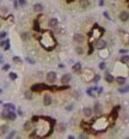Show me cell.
Masks as SVG:
<instances>
[{
  "instance_id": "f5cc1de1",
  "label": "cell",
  "mask_w": 129,
  "mask_h": 139,
  "mask_svg": "<svg viewBox=\"0 0 129 139\" xmlns=\"http://www.w3.org/2000/svg\"><path fill=\"white\" fill-rule=\"evenodd\" d=\"M1 92H3V90H1V89H0V94H1Z\"/></svg>"
},
{
  "instance_id": "484cf974",
  "label": "cell",
  "mask_w": 129,
  "mask_h": 139,
  "mask_svg": "<svg viewBox=\"0 0 129 139\" xmlns=\"http://www.w3.org/2000/svg\"><path fill=\"white\" fill-rule=\"evenodd\" d=\"M121 62L122 64H128L129 62V55H123L121 58Z\"/></svg>"
},
{
  "instance_id": "3957f363",
  "label": "cell",
  "mask_w": 129,
  "mask_h": 139,
  "mask_svg": "<svg viewBox=\"0 0 129 139\" xmlns=\"http://www.w3.org/2000/svg\"><path fill=\"white\" fill-rule=\"evenodd\" d=\"M94 47H96L97 49H99V50L105 49V48H106V41H104V40H102V38H98V40L96 41V43H94Z\"/></svg>"
},
{
  "instance_id": "74e56055",
  "label": "cell",
  "mask_w": 129,
  "mask_h": 139,
  "mask_svg": "<svg viewBox=\"0 0 129 139\" xmlns=\"http://www.w3.org/2000/svg\"><path fill=\"white\" fill-rule=\"evenodd\" d=\"M87 137H88V135H87L86 133H81V134L79 135V138H80V139H86Z\"/></svg>"
},
{
  "instance_id": "ee69618b",
  "label": "cell",
  "mask_w": 129,
  "mask_h": 139,
  "mask_svg": "<svg viewBox=\"0 0 129 139\" xmlns=\"http://www.w3.org/2000/svg\"><path fill=\"white\" fill-rule=\"evenodd\" d=\"M103 15H104V17H105V18H106V19H110V16H109V15H108V12H104V13H103Z\"/></svg>"
},
{
  "instance_id": "7dc6e473",
  "label": "cell",
  "mask_w": 129,
  "mask_h": 139,
  "mask_svg": "<svg viewBox=\"0 0 129 139\" xmlns=\"http://www.w3.org/2000/svg\"><path fill=\"white\" fill-rule=\"evenodd\" d=\"M17 112H18V115H21V116H23V114H24V113L22 112V109H18Z\"/></svg>"
},
{
  "instance_id": "603a6c76",
  "label": "cell",
  "mask_w": 129,
  "mask_h": 139,
  "mask_svg": "<svg viewBox=\"0 0 129 139\" xmlns=\"http://www.w3.org/2000/svg\"><path fill=\"white\" fill-rule=\"evenodd\" d=\"M128 91H129V85H124V86H122V88L118 89V92H121V94H125Z\"/></svg>"
},
{
  "instance_id": "ffe728a7",
  "label": "cell",
  "mask_w": 129,
  "mask_h": 139,
  "mask_svg": "<svg viewBox=\"0 0 129 139\" xmlns=\"http://www.w3.org/2000/svg\"><path fill=\"white\" fill-rule=\"evenodd\" d=\"M24 129L25 131H31V127H32V121H26L25 123H24Z\"/></svg>"
},
{
  "instance_id": "4fadbf2b",
  "label": "cell",
  "mask_w": 129,
  "mask_h": 139,
  "mask_svg": "<svg viewBox=\"0 0 129 139\" xmlns=\"http://www.w3.org/2000/svg\"><path fill=\"white\" fill-rule=\"evenodd\" d=\"M34 11H35V12H42V11H43V5L40 4V3H38V4H35V5H34Z\"/></svg>"
},
{
  "instance_id": "8d00e7d4",
  "label": "cell",
  "mask_w": 129,
  "mask_h": 139,
  "mask_svg": "<svg viewBox=\"0 0 129 139\" xmlns=\"http://www.w3.org/2000/svg\"><path fill=\"white\" fill-rule=\"evenodd\" d=\"M75 50H77V53H78L79 55H81V54H83V48H81V47H78Z\"/></svg>"
},
{
  "instance_id": "836d02e7",
  "label": "cell",
  "mask_w": 129,
  "mask_h": 139,
  "mask_svg": "<svg viewBox=\"0 0 129 139\" xmlns=\"http://www.w3.org/2000/svg\"><path fill=\"white\" fill-rule=\"evenodd\" d=\"M4 49H5V50H9V49H10V40L6 41V44L4 46Z\"/></svg>"
},
{
  "instance_id": "cb8c5ba5",
  "label": "cell",
  "mask_w": 129,
  "mask_h": 139,
  "mask_svg": "<svg viewBox=\"0 0 129 139\" xmlns=\"http://www.w3.org/2000/svg\"><path fill=\"white\" fill-rule=\"evenodd\" d=\"M21 37H22L23 41H28V40L30 38V34H29V32H23V34L21 35Z\"/></svg>"
},
{
  "instance_id": "7402d4cb",
  "label": "cell",
  "mask_w": 129,
  "mask_h": 139,
  "mask_svg": "<svg viewBox=\"0 0 129 139\" xmlns=\"http://www.w3.org/2000/svg\"><path fill=\"white\" fill-rule=\"evenodd\" d=\"M24 97H25L26 100H32V91H31V90L25 91V92H24Z\"/></svg>"
},
{
  "instance_id": "db71d44e",
  "label": "cell",
  "mask_w": 129,
  "mask_h": 139,
  "mask_svg": "<svg viewBox=\"0 0 129 139\" xmlns=\"http://www.w3.org/2000/svg\"><path fill=\"white\" fill-rule=\"evenodd\" d=\"M128 64H129V62H128Z\"/></svg>"
},
{
  "instance_id": "d4e9b609",
  "label": "cell",
  "mask_w": 129,
  "mask_h": 139,
  "mask_svg": "<svg viewBox=\"0 0 129 139\" xmlns=\"http://www.w3.org/2000/svg\"><path fill=\"white\" fill-rule=\"evenodd\" d=\"M93 50H94V43H92V42H91V43L88 44V53H87V54H88V55H91V54L93 53Z\"/></svg>"
},
{
  "instance_id": "f907efd6",
  "label": "cell",
  "mask_w": 129,
  "mask_h": 139,
  "mask_svg": "<svg viewBox=\"0 0 129 139\" xmlns=\"http://www.w3.org/2000/svg\"><path fill=\"white\" fill-rule=\"evenodd\" d=\"M67 1V4H71V3H73V1H75V0H66Z\"/></svg>"
},
{
  "instance_id": "30bf717a",
  "label": "cell",
  "mask_w": 129,
  "mask_h": 139,
  "mask_svg": "<svg viewBox=\"0 0 129 139\" xmlns=\"http://www.w3.org/2000/svg\"><path fill=\"white\" fill-rule=\"evenodd\" d=\"M48 25H49L50 28H55V27H57V25H59V21H57L56 18H52V19H49Z\"/></svg>"
},
{
  "instance_id": "8fae6325",
  "label": "cell",
  "mask_w": 129,
  "mask_h": 139,
  "mask_svg": "<svg viewBox=\"0 0 129 139\" xmlns=\"http://www.w3.org/2000/svg\"><path fill=\"white\" fill-rule=\"evenodd\" d=\"M83 113H84V115H85L86 118H90V116L92 115V108H90V107H85V108L83 109Z\"/></svg>"
},
{
  "instance_id": "4316f807",
  "label": "cell",
  "mask_w": 129,
  "mask_h": 139,
  "mask_svg": "<svg viewBox=\"0 0 129 139\" xmlns=\"http://www.w3.org/2000/svg\"><path fill=\"white\" fill-rule=\"evenodd\" d=\"M7 131H9V126L7 125H3L1 127H0V132H1L3 134H5Z\"/></svg>"
},
{
  "instance_id": "f35d334b",
  "label": "cell",
  "mask_w": 129,
  "mask_h": 139,
  "mask_svg": "<svg viewBox=\"0 0 129 139\" xmlns=\"http://www.w3.org/2000/svg\"><path fill=\"white\" fill-rule=\"evenodd\" d=\"M38 120H40V118H38V116H32V119H31V121H32V122H38Z\"/></svg>"
},
{
  "instance_id": "52a82bcc",
  "label": "cell",
  "mask_w": 129,
  "mask_h": 139,
  "mask_svg": "<svg viewBox=\"0 0 129 139\" xmlns=\"http://www.w3.org/2000/svg\"><path fill=\"white\" fill-rule=\"evenodd\" d=\"M71 79H72V76H71L69 73H66V75L62 76V78H61V83H62V84H68V83L71 82Z\"/></svg>"
},
{
  "instance_id": "f546056e",
  "label": "cell",
  "mask_w": 129,
  "mask_h": 139,
  "mask_svg": "<svg viewBox=\"0 0 129 139\" xmlns=\"http://www.w3.org/2000/svg\"><path fill=\"white\" fill-rule=\"evenodd\" d=\"M12 60H13V62H17V64H22V61H23L19 56H13Z\"/></svg>"
},
{
  "instance_id": "d6a6232c",
  "label": "cell",
  "mask_w": 129,
  "mask_h": 139,
  "mask_svg": "<svg viewBox=\"0 0 129 139\" xmlns=\"http://www.w3.org/2000/svg\"><path fill=\"white\" fill-rule=\"evenodd\" d=\"M18 4H19L21 6H25L28 3H26V0H18Z\"/></svg>"
},
{
  "instance_id": "d590c367",
  "label": "cell",
  "mask_w": 129,
  "mask_h": 139,
  "mask_svg": "<svg viewBox=\"0 0 129 139\" xmlns=\"http://www.w3.org/2000/svg\"><path fill=\"white\" fill-rule=\"evenodd\" d=\"M15 135H16V131H12V132H11V133L7 135V138H9V139H11V138H13Z\"/></svg>"
},
{
  "instance_id": "44dd1931",
  "label": "cell",
  "mask_w": 129,
  "mask_h": 139,
  "mask_svg": "<svg viewBox=\"0 0 129 139\" xmlns=\"http://www.w3.org/2000/svg\"><path fill=\"white\" fill-rule=\"evenodd\" d=\"M80 6L83 9H87L90 6V1H88V0H81V1H80Z\"/></svg>"
},
{
  "instance_id": "277c9868",
  "label": "cell",
  "mask_w": 129,
  "mask_h": 139,
  "mask_svg": "<svg viewBox=\"0 0 129 139\" xmlns=\"http://www.w3.org/2000/svg\"><path fill=\"white\" fill-rule=\"evenodd\" d=\"M55 80H56V73H55L54 71L48 72V73H47V82L53 84V83H55Z\"/></svg>"
},
{
  "instance_id": "9c48e42d",
  "label": "cell",
  "mask_w": 129,
  "mask_h": 139,
  "mask_svg": "<svg viewBox=\"0 0 129 139\" xmlns=\"http://www.w3.org/2000/svg\"><path fill=\"white\" fill-rule=\"evenodd\" d=\"M52 102H53V100H52V96L50 95H44V97H43V104L44 106H50L52 104Z\"/></svg>"
},
{
  "instance_id": "bcb514c9",
  "label": "cell",
  "mask_w": 129,
  "mask_h": 139,
  "mask_svg": "<svg viewBox=\"0 0 129 139\" xmlns=\"http://www.w3.org/2000/svg\"><path fill=\"white\" fill-rule=\"evenodd\" d=\"M18 1H16V0H15V4H13V6H15V9H18Z\"/></svg>"
},
{
  "instance_id": "5bb4252c",
  "label": "cell",
  "mask_w": 129,
  "mask_h": 139,
  "mask_svg": "<svg viewBox=\"0 0 129 139\" xmlns=\"http://www.w3.org/2000/svg\"><path fill=\"white\" fill-rule=\"evenodd\" d=\"M16 118H17V115H16V113H15V110H9V115H7V120H16Z\"/></svg>"
},
{
  "instance_id": "8992f818",
  "label": "cell",
  "mask_w": 129,
  "mask_h": 139,
  "mask_svg": "<svg viewBox=\"0 0 129 139\" xmlns=\"http://www.w3.org/2000/svg\"><path fill=\"white\" fill-rule=\"evenodd\" d=\"M102 110H103L102 104H100L99 102H96V103H94V106H93V112H94L97 115H100V114H102Z\"/></svg>"
},
{
  "instance_id": "60d3db41",
  "label": "cell",
  "mask_w": 129,
  "mask_h": 139,
  "mask_svg": "<svg viewBox=\"0 0 129 139\" xmlns=\"http://www.w3.org/2000/svg\"><path fill=\"white\" fill-rule=\"evenodd\" d=\"M6 35H7V34H6L5 31H3L1 34H0V40H1V38H5V37H6Z\"/></svg>"
},
{
  "instance_id": "7bdbcfd3",
  "label": "cell",
  "mask_w": 129,
  "mask_h": 139,
  "mask_svg": "<svg viewBox=\"0 0 129 139\" xmlns=\"http://www.w3.org/2000/svg\"><path fill=\"white\" fill-rule=\"evenodd\" d=\"M119 53L121 54H125V53H128V50L127 49H119Z\"/></svg>"
},
{
  "instance_id": "ac0fdd59",
  "label": "cell",
  "mask_w": 129,
  "mask_h": 139,
  "mask_svg": "<svg viewBox=\"0 0 129 139\" xmlns=\"http://www.w3.org/2000/svg\"><path fill=\"white\" fill-rule=\"evenodd\" d=\"M105 80H106L108 83H112V82L115 80V78H114L112 75H110V73H105Z\"/></svg>"
},
{
  "instance_id": "d6986e66",
  "label": "cell",
  "mask_w": 129,
  "mask_h": 139,
  "mask_svg": "<svg viewBox=\"0 0 129 139\" xmlns=\"http://www.w3.org/2000/svg\"><path fill=\"white\" fill-rule=\"evenodd\" d=\"M116 82H117L119 85H124V84H125V82H127V79H125L124 77H121V76H119V77H117V78H116Z\"/></svg>"
},
{
  "instance_id": "9a60e30c",
  "label": "cell",
  "mask_w": 129,
  "mask_h": 139,
  "mask_svg": "<svg viewBox=\"0 0 129 139\" xmlns=\"http://www.w3.org/2000/svg\"><path fill=\"white\" fill-rule=\"evenodd\" d=\"M4 109H7V110H16V106L12 104V103H5V104H4Z\"/></svg>"
},
{
  "instance_id": "1f68e13d",
  "label": "cell",
  "mask_w": 129,
  "mask_h": 139,
  "mask_svg": "<svg viewBox=\"0 0 129 139\" xmlns=\"http://www.w3.org/2000/svg\"><path fill=\"white\" fill-rule=\"evenodd\" d=\"M99 79H100V76L96 75V76L93 77V79H92V83H98V82H99Z\"/></svg>"
},
{
  "instance_id": "f6af8a7d",
  "label": "cell",
  "mask_w": 129,
  "mask_h": 139,
  "mask_svg": "<svg viewBox=\"0 0 129 139\" xmlns=\"http://www.w3.org/2000/svg\"><path fill=\"white\" fill-rule=\"evenodd\" d=\"M6 41H7V40H5V41H1V42H0V46H1V47H4V46L6 44Z\"/></svg>"
},
{
  "instance_id": "4dcf8cb0",
  "label": "cell",
  "mask_w": 129,
  "mask_h": 139,
  "mask_svg": "<svg viewBox=\"0 0 129 139\" xmlns=\"http://www.w3.org/2000/svg\"><path fill=\"white\" fill-rule=\"evenodd\" d=\"M7 115H9V110L5 109V110L1 113V116H3V119H6V120H7Z\"/></svg>"
},
{
  "instance_id": "e575fe53",
  "label": "cell",
  "mask_w": 129,
  "mask_h": 139,
  "mask_svg": "<svg viewBox=\"0 0 129 139\" xmlns=\"http://www.w3.org/2000/svg\"><path fill=\"white\" fill-rule=\"evenodd\" d=\"M26 61H28L29 64H31V65H34V64H35V60H34V59H31L30 56H28V58H26Z\"/></svg>"
},
{
  "instance_id": "816d5d0a",
  "label": "cell",
  "mask_w": 129,
  "mask_h": 139,
  "mask_svg": "<svg viewBox=\"0 0 129 139\" xmlns=\"http://www.w3.org/2000/svg\"><path fill=\"white\" fill-rule=\"evenodd\" d=\"M3 61H4V59H3V56H0V64H1Z\"/></svg>"
},
{
  "instance_id": "5b68a950",
  "label": "cell",
  "mask_w": 129,
  "mask_h": 139,
  "mask_svg": "<svg viewBox=\"0 0 129 139\" xmlns=\"http://www.w3.org/2000/svg\"><path fill=\"white\" fill-rule=\"evenodd\" d=\"M73 41L77 42V43H83V42L85 41V36H84L83 34H75V35L73 36Z\"/></svg>"
},
{
  "instance_id": "ab89813d",
  "label": "cell",
  "mask_w": 129,
  "mask_h": 139,
  "mask_svg": "<svg viewBox=\"0 0 129 139\" xmlns=\"http://www.w3.org/2000/svg\"><path fill=\"white\" fill-rule=\"evenodd\" d=\"M99 68L100 70H105V62H100L99 64Z\"/></svg>"
},
{
  "instance_id": "7a4b0ae2",
  "label": "cell",
  "mask_w": 129,
  "mask_h": 139,
  "mask_svg": "<svg viewBox=\"0 0 129 139\" xmlns=\"http://www.w3.org/2000/svg\"><path fill=\"white\" fill-rule=\"evenodd\" d=\"M43 90H50V86L44 84V83H37V84H34L31 86V91L32 92H41Z\"/></svg>"
},
{
  "instance_id": "681fc988",
  "label": "cell",
  "mask_w": 129,
  "mask_h": 139,
  "mask_svg": "<svg viewBox=\"0 0 129 139\" xmlns=\"http://www.w3.org/2000/svg\"><path fill=\"white\" fill-rule=\"evenodd\" d=\"M72 108H73V104H71V106H68V107H67L66 109H67V110H71Z\"/></svg>"
},
{
  "instance_id": "83f0119b",
  "label": "cell",
  "mask_w": 129,
  "mask_h": 139,
  "mask_svg": "<svg viewBox=\"0 0 129 139\" xmlns=\"http://www.w3.org/2000/svg\"><path fill=\"white\" fill-rule=\"evenodd\" d=\"M9 77H10L11 80H16V79H17V73H15V72H10V73H9Z\"/></svg>"
},
{
  "instance_id": "ba28073f",
  "label": "cell",
  "mask_w": 129,
  "mask_h": 139,
  "mask_svg": "<svg viewBox=\"0 0 129 139\" xmlns=\"http://www.w3.org/2000/svg\"><path fill=\"white\" fill-rule=\"evenodd\" d=\"M119 19H121L122 22H127V21L129 19V12L122 11V12L119 13Z\"/></svg>"
},
{
  "instance_id": "f1b7e54d",
  "label": "cell",
  "mask_w": 129,
  "mask_h": 139,
  "mask_svg": "<svg viewBox=\"0 0 129 139\" xmlns=\"http://www.w3.org/2000/svg\"><path fill=\"white\" fill-rule=\"evenodd\" d=\"M34 30L35 31H40V25H38V21L37 19L34 22Z\"/></svg>"
},
{
  "instance_id": "2e32d148",
  "label": "cell",
  "mask_w": 129,
  "mask_h": 139,
  "mask_svg": "<svg viewBox=\"0 0 129 139\" xmlns=\"http://www.w3.org/2000/svg\"><path fill=\"white\" fill-rule=\"evenodd\" d=\"M65 131H66V123H63V122H60V123L57 125V132L62 133V132H65Z\"/></svg>"
},
{
  "instance_id": "c3c4849f",
  "label": "cell",
  "mask_w": 129,
  "mask_h": 139,
  "mask_svg": "<svg viewBox=\"0 0 129 139\" xmlns=\"http://www.w3.org/2000/svg\"><path fill=\"white\" fill-rule=\"evenodd\" d=\"M104 5V0H99V6H103Z\"/></svg>"
},
{
  "instance_id": "e0dca14e",
  "label": "cell",
  "mask_w": 129,
  "mask_h": 139,
  "mask_svg": "<svg viewBox=\"0 0 129 139\" xmlns=\"http://www.w3.org/2000/svg\"><path fill=\"white\" fill-rule=\"evenodd\" d=\"M73 71L74 72H78V73L81 71V64L80 62H77V64L73 65Z\"/></svg>"
},
{
  "instance_id": "6da1fadb",
  "label": "cell",
  "mask_w": 129,
  "mask_h": 139,
  "mask_svg": "<svg viewBox=\"0 0 129 139\" xmlns=\"http://www.w3.org/2000/svg\"><path fill=\"white\" fill-rule=\"evenodd\" d=\"M40 42H41L42 47L46 48L47 50H52V49H54L55 46H56V41L54 40L52 32H49V31H44V34H43L42 37L40 38Z\"/></svg>"
},
{
  "instance_id": "7c38bea8",
  "label": "cell",
  "mask_w": 129,
  "mask_h": 139,
  "mask_svg": "<svg viewBox=\"0 0 129 139\" xmlns=\"http://www.w3.org/2000/svg\"><path fill=\"white\" fill-rule=\"evenodd\" d=\"M118 110H119V107H118V106H116V107L112 109V112H111V116H112L114 120H116V118H117V115H118Z\"/></svg>"
},
{
  "instance_id": "b9f144b4",
  "label": "cell",
  "mask_w": 129,
  "mask_h": 139,
  "mask_svg": "<svg viewBox=\"0 0 129 139\" xmlns=\"http://www.w3.org/2000/svg\"><path fill=\"white\" fill-rule=\"evenodd\" d=\"M3 70H4V71H7V70H10V65L7 64V65H4L3 66Z\"/></svg>"
}]
</instances>
